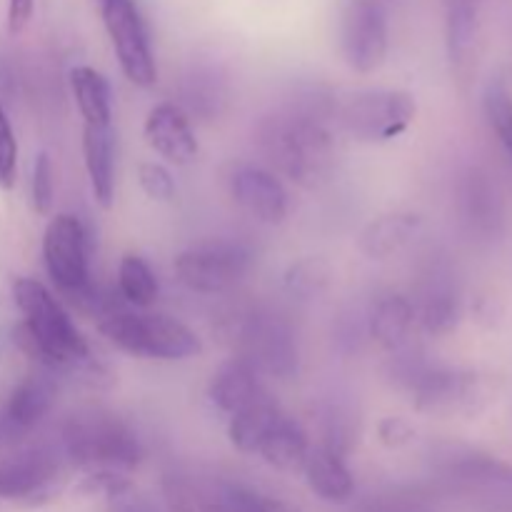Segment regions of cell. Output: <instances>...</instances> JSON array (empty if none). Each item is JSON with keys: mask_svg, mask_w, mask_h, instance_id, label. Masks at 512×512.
<instances>
[{"mask_svg": "<svg viewBox=\"0 0 512 512\" xmlns=\"http://www.w3.org/2000/svg\"><path fill=\"white\" fill-rule=\"evenodd\" d=\"M145 143L173 165H188L198 158V138L193 123L178 103H158L150 108L143 125Z\"/></svg>", "mask_w": 512, "mask_h": 512, "instance_id": "18", "label": "cell"}, {"mask_svg": "<svg viewBox=\"0 0 512 512\" xmlns=\"http://www.w3.org/2000/svg\"><path fill=\"white\" fill-rule=\"evenodd\" d=\"M158 278H155L153 268L148 260L140 255L128 253L120 258L118 265V295L123 303L133 305V308H148L158 298Z\"/></svg>", "mask_w": 512, "mask_h": 512, "instance_id": "30", "label": "cell"}, {"mask_svg": "<svg viewBox=\"0 0 512 512\" xmlns=\"http://www.w3.org/2000/svg\"><path fill=\"white\" fill-rule=\"evenodd\" d=\"M415 325V305L413 298L403 293H380L373 300L368 310V318H365V328L368 335L388 353L405 348L410 340Z\"/></svg>", "mask_w": 512, "mask_h": 512, "instance_id": "22", "label": "cell"}, {"mask_svg": "<svg viewBox=\"0 0 512 512\" xmlns=\"http://www.w3.org/2000/svg\"><path fill=\"white\" fill-rule=\"evenodd\" d=\"M483 512H512V495L510 498H498V500H485L480 503Z\"/></svg>", "mask_w": 512, "mask_h": 512, "instance_id": "42", "label": "cell"}, {"mask_svg": "<svg viewBox=\"0 0 512 512\" xmlns=\"http://www.w3.org/2000/svg\"><path fill=\"white\" fill-rule=\"evenodd\" d=\"M498 390V380L478 370L430 363L408 393L413 395V408L420 415L450 420L478 418L498 400Z\"/></svg>", "mask_w": 512, "mask_h": 512, "instance_id": "5", "label": "cell"}, {"mask_svg": "<svg viewBox=\"0 0 512 512\" xmlns=\"http://www.w3.org/2000/svg\"><path fill=\"white\" fill-rule=\"evenodd\" d=\"M103 18L113 53L125 78L138 88H153L158 83L150 30L135 0H95Z\"/></svg>", "mask_w": 512, "mask_h": 512, "instance_id": "12", "label": "cell"}, {"mask_svg": "<svg viewBox=\"0 0 512 512\" xmlns=\"http://www.w3.org/2000/svg\"><path fill=\"white\" fill-rule=\"evenodd\" d=\"M360 423L355 410L343 400H330L320 410V443L340 458H348L358 443Z\"/></svg>", "mask_w": 512, "mask_h": 512, "instance_id": "29", "label": "cell"}, {"mask_svg": "<svg viewBox=\"0 0 512 512\" xmlns=\"http://www.w3.org/2000/svg\"><path fill=\"white\" fill-rule=\"evenodd\" d=\"M55 398H58V385H55L53 373L43 368L28 373L15 385L8 403H5V428L13 430V433H28L40 420L48 418L55 405Z\"/></svg>", "mask_w": 512, "mask_h": 512, "instance_id": "20", "label": "cell"}, {"mask_svg": "<svg viewBox=\"0 0 512 512\" xmlns=\"http://www.w3.org/2000/svg\"><path fill=\"white\" fill-rule=\"evenodd\" d=\"M303 475L310 493L318 495L325 503L345 505L353 500L355 478L345 458H340L333 450L323 448V445H313L308 460H305Z\"/></svg>", "mask_w": 512, "mask_h": 512, "instance_id": "25", "label": "cell"}, {"mask_svg": "<svg viewBox=\"0 0 512 512\" xmlns=\"http://www.w3.org/2000/svg\"><path fill=\"white\" fill-rule=\"evenodd\" d=\"M160 488H163L165 512H220L213 490L203 488L190 475L165 473Z\"/></svg>", "mask_w": 512, "mask_h": 512, "instance_id": "31", "label": "cell"}, {"mask_svg": "<svg viewBox=\"0 0 512 512\" xmlns=\"http://www.w3.org/2000/svg\"><path fill=\"white\" fill-rule=\"evenodd\" d=\"M310 448L313 445H310V438L303 425L283 413L278 423H275V428L268 433V438L263 440V445H260L258 455L270 468L295 475L303 473Z\"/></svg>", "mask_w": 512, "mask_h": 512, "instance_id": "26", "label": "cell"}, {"mask_svg": "<svg viewBox=\"0 0 512 512\" xmlns=\"http://www.w3.org/2000/svg\"><path fill=\"white\" fill-rule=\"evenodd\" d=\"M83 163L95 203L110 210L115 203V133L113 125H83Z\"/></svg>", "mask_w": 512, "mask_h": 512, "instance_id": "24", "label": "cell"}, {"mask_svg": "<svg viewBox=\"0 0 512 512\" xmlns=\"http://www.w3.org/2000/svg\"><path fill=\"white\" fill-rule=\"evenodd\" d=\"M423 218L418 213L398 210V213H385L370 220L358 238L360 253L368 260H390L403 253L410 240L418 235Z\"/></svg>", "mask_w": 512, "mask_h": 512, "instance_id": "23", "label": "cell"}, {"mask_svg": "<svg viewBox=\"0 0 512 512\" xmlns=\"http://www.w3.org/2000/svg\"><path fill=\"white\" fill-rule=\"evenodd\" d=\"M35 0H8V13H5V23H8V33H23L28 28L30 18H33Z\"/></svg>", "mask_w": 512, "mask_h": 512, "instance_id": "40", "label": "cell"}, {"mask_svg": "<svg viewBox=\"0 0 512 512\" xmlns=\"http://www.w3.org/2000/svg\"><path fill=\"white\" fill-rule=\"evenodd\" d=\"M445 50L458 83L473 78L480 45V0H443Z\"/></svg>", "mask_w": 512, "mask_h": 512, "instance_id": "19", "label": "cell"}, {"mask_svg": "<svg viewBox=\"0 0 512 512\" xmlns=\"http://www.w3.org/2000/svg\"><path fill=\"white\" fill-rule=\"evenodd\" d=\"M385 0H348L340 18V50L350 70L370 75L388 60L390 30Z\"/></svg>", "mask_w": 512, "mask_h": 512, "instance_id": "13", "label": "cell"}, {"mask_svg": "<svg viewBox=\"0 0 512 512\" xmlns=\"http://www.w3.org/2000/svg\"><path fill=\"white\" fill-rule=\"evenodd\" d=\"M328 285L330 265L325 263L323 258H315V255L298 260V263L290 265L288 273H285V290L300 300L318 298Z\"/></svg>", "mask_w": 512, "mask_h": 512, "instance_id": "33", "label": "cell"}, {"mask_svg": "<svg viewBox=\"0 0 512 512\" xmlns=\"http://www.w3.org/2000/svg\"><path fill=\"white\" fill-rule=\"evenodd\" d=\"M70 93L78 105L83 125H95V128L113 125V88L100 70L90 65H75L70 70Z\"/></svg>", "mask_w": 512, "mask_h": 512, "instance_id": "27", "label": "cell"}, {"mask_svg": "<svg viewBox=\"0 0 512 512\" xmlns=\"http://www.w3.org/2000/svg\"><path fill=\"white\" fill-rule=\"evenodd\" d=\"M265 508L268 512H303L298 505H293L285 498H275V495H265Z\"/></svg>", "mask_w": 512, "mask_h": 512, "instance_id": "41", "label": "cell"}, {"mask_svg": "<svg viewBox=\"0 0 512 512\" xmlns=\"http://www.w3.org/2000/svg\"><path fill=\"white\" fill-rule=\"evenodd\" d=\"M455 210L465 233L480 245H493L505 233V198L493 175L468 165L455 180Z\"/></svg>", "mask_w": 512, "mask_h": 512, "instance_id": "14", "label": "cell"}, {"mask_svg": "<svg viewBox=\"0 0 512 512\" xmlns=\"http://www.w3.org/2000/svg\"><path fill=\"white\" fill-rule=\"evenodd\" d=\"M415 438H418V430H415V425L410 423L408 418H403V415H388V418H383L378 423V440L385 448H408Z\"/></svg>", "mask_w": 512, "mask_h": 512, "instance_id": "39", "label": "cell"}, {"mask_svg": "<svg viewBox=\"0 0 512 512\" xmlns=\"http://www.w3.org/2000/svg\"><path fill=\"white\" fill-rule=\"evenodd\" d=\"M30 203L38 215H50L55 203V168L48 153H38L30 173Z\"/></svg>", "mask_w": 512, "mask_h": 512, "instance_id": "34", "label": "cell"}, {"mask_svg": "<svg viewBox=\"0 0 512 512\" xmlns=\"http://www.w3.org/2000/svg\"><path fill=\"white\" fill-rule=\"evenodd\" d=\"M103 500L108 503L110 512H165V508L155 505L153 498L140 493L130 478L120 480Z\"/></svg>", "mask_w": 512, "mask_h": 512, "instance_id": "37", "label": "cell"}, {"mask_svg": "<svg viewBox=\"0 0 512 512\" xmlns=\"http://www.w3.org/2000/svg\"><path fill=\"white\" fill-rule=\"evenodd\" d=\"M13 300L23 315L15 340L38 368L48 373H75L90 385H98L105 370L93 363L88 340L75 328L60 300L33 278H15Z\"/></svg>", "mask_w": 512, "mask_h": 512, "instance_id": "2", "label": "cell"}, {"mask_svg": "<svg viewBox=\"0 0 512 512\" xmlns=\"http://www.w3.org/2000/svg\"><path fill=\"white\" fill-rule=\"evenodd\" d=\"M15 178H18V140H15L8 113L0 103V188L10 190Z\"/></svg>", "mask_w": 512, "mask_h": 512, "instance_id": "38", "label": "cell"}, {"mask_svg": "<svg viewBox=\"0 0 512 512\" xmlns=\"http://www.w3.org/2000/svg\"><path fill=\"white\" fill-rule=\"evenodd\" d=\"M368 512H418V510H405V508H370Z\"/></svg>", "mask_w": 512, "mask_h": 512, "instance_id": "43", "label": "cell"}, {"mask_svg": "<svg viewBox=\"0 0 512 512\" xmlns=\"http://www.w3.org/2000/svg\"><path fill=\"white\" fill-rule=\"evenodd\" d=\"M60 445L35 443L0 458V500L43 505L63 490L68 473Z\"/></svg>", "mask_w": 512, "mask_h": 512, "instance_id": "10", "label": "cell"}, {"mask_svg": "<svg viewBox=\"0 0 512 512\" xmlns=\"http://www.w3.org/2000/svg\"><path fill=\"white\" fill-rule=\"evenodd\" d=\"M415 115L418 103L408 90L400 88L358 90L338 108V120L345 133L368 145L398 140L415 123Z\"/></svg>", "mask_w": 512, "mask_h": 512, "instance_id": "7", "label": "cell"}, {"mask_svg": "<svg viewBox=\"0 0 512 512\" xmlns=\"http://www.w3.org/2000/svg\"><path fill=\"white\" fill-rule=\"evenodd\" d=\"M228 190L235 203L258 223L278 225L288 218V190L280 183L278 175L263 165H235L228 175Z\"/></svg>", "mask_w": 512, "mask_h": 512, "instance_id": "16", "label": "cell"}, {"mask_svg": "<svg viewBox=\"0 0 512 512\" xmlns=\"http://www.w3.org/2000/svg\"><path fill=\"white\" fill-rule=\"evenodd\" d=\"M230 103V78L215 60H193L180 80V108L193 118L210 123L220 118Z\"/></svg>", "mask_w": 512, "mask_h": 512, "instance_id": "17", "label": "cell"}, {"mask_svg": "<svg viewBox=\"0 0 512 512\" xmlns=\"http://www.w3.org/2000/svg\"><path fill=\"white\" fill-rule=\"evenodd\" d=\"M43 263L48 278L70 305H78L95 288L90 278L88 230L78 215L58 213L43 233Z\"/></svg>", "mask_w": 512, "mask_h": 512, "instance_id": "11", "label": "cell"}, {"mask_svg": "<svg viewBox=\"0 0 512 512\" xmlns=\"http://www.w3.org/2000/svg\"><path fill=\"white\" fill-rule=\"evenodd\" d=\"M483 110L500 148L512 160V90L503 78H493L488 83L483 95Z\"/></svg>", "mask_w": 512, "mask_h": 512, "instance_id": "32", "label": "cell"}, {"mask_svg": "<svg viewBox=\"0 0 512 512\" xmlns=\"http://www.w3.org/2000/svg\"><path fill=\"white\" fill-rule=\"evenodd\" d=\"M415 320L425 333L450 335L463 318L458 275L445 258H430L423 265L415 285Z\"/></svg>", "mask_w": 512, "mask_h": 512, "instance_id": "15", "label": "cell"}, {"mask_svg": "<svg viewBox=\"0 0 512 512\" xmlns=\"http://www.w3.org/2000/svg\"><path fill=\"white\" fill-rule=\"evenodd\" d=\"M138 185L155 203H173L175 195H178L173 173L155 160H145L138 165Z\"/></svg>", "mask_w": 512, "mask_h": 512, "instance_id": "35", "label": "cell"}, {"mask_svg": "<svg viewBox=\"0 0 512 512\" xmlns=\"http://www.w3.org/2000/svg\"><path fill=\"white\" fill-rule=\"evenodd\" d=\"M433 470L445 488L468 495L478 505L512 495V465L473 445H435Z\"/></svg>", "mask_w": 512, "mask_h": 512, "instance_id": "8", "label": "cell"}, {"mask_svg": "<svg viewBox=\"0 0 512 512\" xmlns=\"http://www.w3.org/2000/svg\"><path fill=\"white\" fill-rule=\"evenodd\" d=\"M213 493L220 512H268L265 495L243 483H220Z\"/></svg>", "mask_w": 512, "mask_h": 512, "instance_id": "36", "label": "cell"}, {"mask_svg": "<svg viewBox=\"0 0 512 512\" xmlns=\"http://www.w3.org/2000/svg\"><path fill=\"white\" fill-rule=\"evenodd\" d=\"M255 253L238 238H210L190 245L175 258L173 270L180 283L200 295H220L250 273Z\"/></svg>", "mask_w": 512, "mask_h": 512, "instance_id": "9", "label": "cell"}, {"mask_svg": "<svg viewBox=\"0 0 512 512\" xmlns=\"http://www.w3.org/2000/svg\"><path fill=\"white\" fill-rule=\"evenodd\" d=\"M333 100L320 88H305L258 125V143L268 163L305 190L328 183L335 165V143L328 115Z\"/></svg>", "mask_w": 512, "mask_h": 512, "instance_id": "1", "label": "cell"}, {"mask_svg": "<svg viewBox=\"0 0 512 512\" xmlns=\"http://www.w3.org/2000/svg\"><path fill=\"white\" fill-rule=\"evenodd\" d=\"M268 390L260 383V373L243 360L240 355L225 360L218 370L213 373L208 385V398L220 413L230 415L240 413L243 408H248L250 403L265 395Z\"/></svg>", "mask_w": 512, "mask_h": 512, "instance_id": "21", "label": "cell"}, {"mask_svg": "<svg viewBox=\"0 0 512 512\" xmlns=\"http://www.w3.org/2000/svg\"><path fill=\"white\" fill-rule=\"evenodd\" d=\"M60 450L83 475H130L143 460V443L133 425L105 408L75 410L60 425Z\"/></svg>", "mask_w": 512, "mask_h": 512, "instance_id": "3", "label": "cell"}, {"mask_svg": "<svg viewBox=\"0 0 512 512\" xmlns=\"http://www.w3.org/2000/svg\"><path fill=\"white\" fill-rule=\"evenodd\" d=\"M280 415H283V410H280V405L270 398V393L260 395V398L255 400V403H250L248 408L230 415L228 438L230 443H233V448L245 455L258 453L263 440L268 438V433L280 420Z\"/></svg>", "mask_w": 512, "mask_h": 512, "instance_id": "28", "label": "cell"}, {"mask_svg": "<svg viewBox=\"0 0 512 512\" xmlns=\"http://www.w3.org/2000/svg\"><path fill=\"white\" fill-rule=\"evenodd\" d=\"M228 335L238 345L240 358L248 360L258 373L278 380L298 375V335L285 315L268 308L245 310L230 320Z\"/></svg>", "mask_w": 512, "mask_h": 512, "instance_id": "6", "label": "cell"}, {"mask_svg": "<svg viewBox=\"0 0 512 512\" xmlns=\"http://www.w3.org/2000/svg\"><path fill=\"white\" fill-rule=\"evenodd\" d=\"M98 333L120 353L138 360L180 363L203 353V340L193 328L160 313L115 310L98 323Z\"/></svg>", "mask_w": 512, "mask_h": 512, "instance_id": "4", "label": "cell"}]
</instances>
